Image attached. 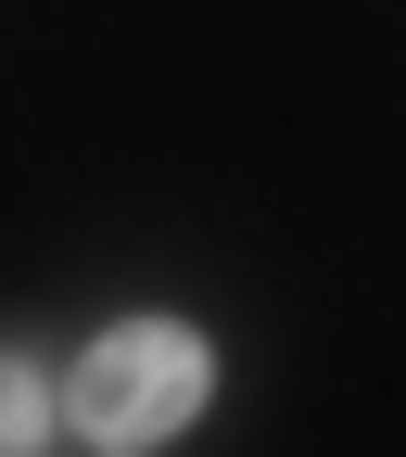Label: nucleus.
<instances>
[{
    "instance_id": "f257e3e1",
    "label": "nucleus",
    "mask_w": 406,
    "mask_h": 457,
    "mask_svg": "<svg viewBox=\"0 0 406 457\" xmlns=\"http://www.w3.org/2000/svg\"><path fill=\"white\" fill-rule=\"evenodd\" d=\"M203 394H216L203 330H178V318H128V330H102L89 356L64 369V407H51V420H77L102 457H140V445H165V432H191Z\"/></svg>"
},
{
    "instance_id": "f03ea898",
    "label": "nucleus",
    "mask_w": 406,
    "mask_h": 457,
    "mask_svg": "<svg viewBox=\"0 0 406 457\" xmlns=\"http://www.w3.org/2000/svg\"><path fill=\"white\" fill-rule=\"evenodd\" d=\"M38 445H51V381L0 343V457H38Z\"/></svg>"
}]
</instances>
